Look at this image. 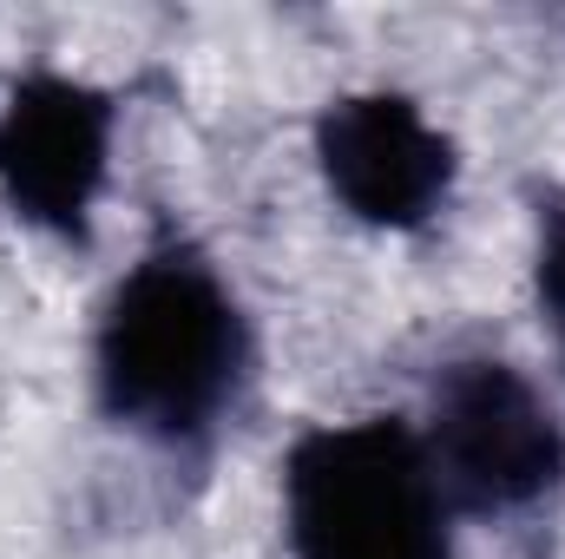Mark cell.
Here are the masks:
<instances>
[{"label":"cell","instance_id":"cell-1","mask_svg":"<svg viewBox=\"0 0 565 559\" xmlns=\"http://www.w3.org/2000/svg\"><path fill=\"white\" fill-rule=\"evenodd\" d=\"M250 376V323L191 244H151L113 283L93 336V389L113 428L151 447H204Z\"/></svg>","mask_w":565,"mask_h":559},{"label":"cell","instance_id":"cell-2","mask_svg":"<svg viewBox=\"0 0 565 559\" xmlns=\"http://www.w3.org/2000/svg\"><path fill=\"white\" fill-rule=\"evenodd\" d=\"M296 559H454V507L402 415L309 428L282 461Z\"/></svg>","mask_w":565,"mask_h":559},{"label":"cell","instance_id":"cell-3","mask_svg":"<svg viewBox=\"0 0 565 559\" xmlns=\"http://www.w3.org/2000/svg\"><path fill=\"white\" fill-rule=\"evenodd\" d=\"M422 454L454 514H526L565 487V421L507 356H460L434 376Z\"/></svg>","mask_w":565,"mask_h":559},{"label":"cell","instance_id":"cell-4","mask_svg":"<svg viewBox=\"0 0 565 559\" xmlns=\"http://www.w3.org/2000/svg\"><path fill=\"white\" fill-rule=\"evenodd\" d=\"M113 93L66 73H26L0 106V198L13 204V218L86 244L113 165Z\"/></svg>","mask_w":565,"mask_h":559},{"label":"cell","instance_id":"cell-5","mask_svg":"<svg viewBox=\"0 0 565 559\" xmlns=\"http://www.w3.org/2000/svg\"><path fill=\"white\" fill-rule=\"evenodd\" d=\"M316 165L329 198L375 231H422L454 191V139L427 126L408 93H349L316 119Z\"/></svg>","mask_w":565,"mask_h":559},{"label":"cell","instance_id":"cell-6","mask_svg":"<svg viewBox=\"0 0 565 559\" xmlns=\"http://www.w3.org/2000/svg\"><path fill=\"white\" fill-rule=\"evenodd\" d=\"M533 289H540L546 329H553L559 362H565V204L540 211V264H533Z\"/></svg>","mask_w":565,"mask_h":559}]
</instances>
